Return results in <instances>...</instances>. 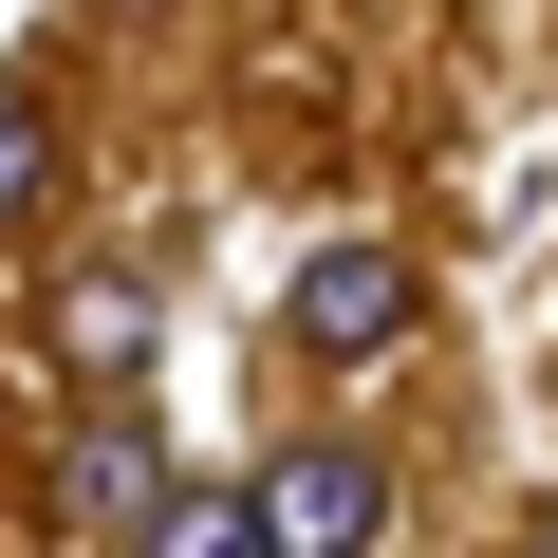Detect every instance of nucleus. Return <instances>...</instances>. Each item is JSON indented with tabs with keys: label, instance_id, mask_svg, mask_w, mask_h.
<instances>
[{
	"label": "nucleus",
	"instance_id": "1",
	"mask_svg": "<svg viewBox=\"0 0 558 558\" xmlns=\"http://www.w3.org/2000/svg\"><path fill=\"white\" fill-rule=\"evenodd\" d=\"M242 502H260L279 558H354V539H391V465H373V447H279Z\"/></svg>",
	"mask_w": 558,
	"mask_h": 558
},
{
	"label": "nucleus",
	"instance_id": "2",
	"mask_svg": "<svg viewBox=\"0 0 558 558\" xmlns=\"http://www.w3.org/2000/svg\"><path fill=\"white\" fill-rule=\"evenodd\" d=\"M279 317H299V354H336V373H354V354H391V336H410V260H391V242H317L299 279H279Z\"/></svg>",
	"mask_w": 558,
	"mask_h": 558
},
{
	"label": "nucleus",
	"instance_id": "3",
	"mask_svg": "<svg viewBox=\"0 0 558 558\" xmlns=\"http://www.w3.org/2000/svg\"><path fill=\"white\" fill-rule=\"evenodd\" d=\"M149 484H168L149 410H94V428L57 447V521H75V539H131V521H149Z\"/></svg>",
	"mask_w": 558,
	"mask_h": 558
},
{
	"label": "nucleus",
	"instance_id": "4",
	"mask_svg": "<svg viewBox=\"0 0 558 558\" xmlns=\"http://www.w3.org/2000/svg\"><path fill=\"white\" fill-rule=\"evenodd\" d=\"M131 539H149V558H242V539H260V502H242V484H149V521H131Z\"/></svg>",
	"mask_w": 558,
	"mask_h": 558
},
{
	"label": "nucleus",
	"instance_id": "5",
	"mask_svg": "<svg viewBox=\"0 0 558 558\" xmlns=\"http://www.w3.org/2000/svg\"><path fill=\"white\" fill-rule=\"evenodd\" d=\"M57 336H75L94 373H131V354H149V279H75V299H57Z\"/></svg>",
	"mask_w": 558,
	"mask_h": 558
},
{
	"label": "nucleus",
	"instance_id": "6",
	"mask_svg": "<svg viewBox=\"0 0 558 558\" xmlns=\"http://www.w3.org/2000/svg\"><path fill=\"white\" fill-rule=\"evenodd\" d=\"M38 205H57V112L0 94V223H38Z\"/></svg>",
	"mask_w": 558,
	"mask_h": 558
}]
</instances>
